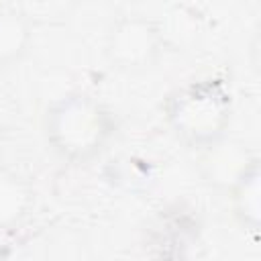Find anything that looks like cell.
Returning a JSON list of instances; mask_svg holds the SVG:
<instances>
[{
    "label": "cell",
    "instance_id": "cell-3",
    "mask_svg": "<svg viewBox=\"0 0 261 261\" xmlns=\"http://www.w3.org/2000/svg\"><path fill=\"white\" fill-rule=\"evenodd\" d=\"M163 43L159 22L143 14H124L108 31L106 57L120 71H143L159 59Z\"/></svg>",
    "mask_w": 261,
    "mask_h": 261
},
{
    "label": "cell",
    "instance_id": "cell-4",
    "mask_svg": "<svg viewBox=\"0 0 261 261\" xmlns=\"http://www.w3.org/2000/svg\"><path fill=\"white\" fill-rule=\"evenodd\" d=\"M228 198L234 220L247 230H257L261 222V167L257 155L228 186Z\"/></svg>",
    "mask_w": 261,
    "mask_h": 261
},
{
    "label": "cell",
    "instance_id": "cell-5",
    "mask_svg": "<svg viewBox=\"0 0 261 261\" xmlns=\"http://www.w3.org/2000/svg\"><path fill=\"white\" fill-rule=\"evenodd\" d=\"M31 45V24L14 8L0 6V67L22 59Z\"/></svg>",
    "mask_w": 261,
    "mask_h": 261
},
{
    "label": "cell",
    "instance_id": "cell-1",
    "mask_svg": "<svg viewBox=\"0 0 261 261\" xmlns=\"http://www.w3.org/2000/svg\"><path fill=\"white\" fill-rule=\"evenodd\" d=\"M116 130L112 110L84 92H69L53 100L43 114L45 141L55 155L71 163L98 157Z\"/></svg>",
    "mask_w": 261,
    "mask_h": 261
},
{
    "label": "cell",
    "instance_id": "cell-6",
    "mask_svg": "<svg viewBox=\"0 0 261 261\" xmlns=\"http://www.w3.org/2000/svg\"><path fill=\"white\" fill-rule=\"evenodd\" d=\"M31 204V190L14 173L0 171V226L18 222Z\"/></svg>",
    "mask_w": 261,
    "mask_h": 261
},
{
    "label": "cell",
    "instance_id": "cell-2",
    "mask_svg": "<svg viewBox=\"0 0 261 261\" xmlns=\"http://www.w3.org/2000/svg\"><path fill=\"white\" fill-rule=\"evenodd\" d=\"M173 135L192 149H208L226 139L232 118V96L218 77H200L175 88L165 102Z\"/></svg>",
    "mask_w": 261,
    "mask_h": 261
}]
</instances>
